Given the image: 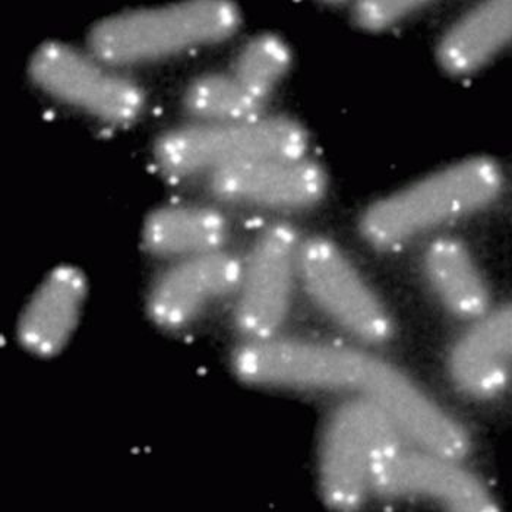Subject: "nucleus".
Listing matches in <instances>:
<instances>
[{
	"mask_svg": "<svg viewBox=\"0 0 512 512\" xmlns=\"http://www.w3.org/2000/svg\"><path fill=\"white\" fill-rule=\"evenodd\" d=\"M512 362V305L483 315L455 344L450 366L455 384L473 397L504 390Z\"/></svg>",
	"mask_w": 512,
	"mask_h": 512,
	"instance_id": "nucleus-12",
	"label": "nucleus"
},
{
	"mask_svg": "<svg viewBox=\"0 0 512 512\" xmlns=\"http://www.w3.org/2000/svg\"><path fill=\"white\" fill-rule=\"evenodd\" d=\"M87 297V278L71 265L44 278L18 322V340L31 355L52 357L65 349Z\"/></svg>",
	"mask_w": 512,
	"mask_h": 512,
	"instance_id": "nucleus-11",
	"label": "nucleus"
},
{
	"mask_svg": "<svg viewBox=\"0 0 512 512\" xmlns=\"http://www.w3.org/2000/svg\"><path fill=\"white\" fill-rule=\"evenodd\" d=\"M423 8L422 2L410 0H372L357 3L355 20L366 30L379 31L403 21Z\"/></svg>",
	"mask_w": 512,
	"mask_h": 512,
	"instance_id": "nucleus-18",
	"label": "nucleus"
},
{
	"mask_svg": "<svg viewBox=\"0 0 512 512\" xmlns=\"http://www.w3.org/2000/svg\"><path fill=\"white\" fill-rule=\"evenodd\" d=\"M235 3L197 0L137 9L94 25L91 53L113 66L151 62L232 37L240 25Z\"/></svg>",
	"mask_w": 512,
	"mask_h": 512,
	"instance_id": "nucleus-1",
	"label": "nucleus"
},
{
	"mask_svg": "<svg viewBox=\"0 0 512 512\" xmlns=\"http://www.w3.org/2000/svg\"><path fill=\"white\" fill-rule=\"evenodd\" d=\"M502 183L501 169L493 161H463L376 202L362 218V235L375 248H393L488 207Z\"/></svg>",
	"mask_w": 512,
	"mask_h": 512,
	"instance_id": "nucleus-2",
	"label": "nucleus"
},
{
	"mask_svg": "<svg viewBox=\"0 0 512 512\" xmlns=\"http://www.w3.org/2000/svg\"><path fill=\"white\" fill-rule=\"evenodd\" d=\"M230 235L226 216L205 205H167L147 217L142 245L160 258H191L221 251Z\"/></svg>",
	"mask_w": 512,
	"mask_h": 512,
	"instance_id": "nucleus-13",
	"label": "nucleus"
},
{
	"mask_svg": "<svg viewBox=\"0 0 512 512\" xmlns=\"http://www.w3.org/2000/svg\"><path fill=\"white\" fill-rule=\"evenodd\" d=\"M186 112L199 122H240L259 118L265 104L230 74H207L192 81L183 97Z\"/></svg>",
	"mask_w": 512,
	"mask_h": 512,
	"instance_id": "nucleus-16",
	"label": "nucleus"
},
{
	"mask_svg": "<svg viewBox=\"0 0 512 512\" xmlns=\"http://www.w3.org/2000/svg\"><path fill=\"white\" fill-rule=\"evenodd\" d=\"M242 270V262L224 249L178 259L151 286L148 315L166 330L186 327L218 300L237 292Z\"/></svg>",
	"mask_w": 512,
	"mask_h": 512,
	"instance_id": "nucleus-9",
	"label": "nucleus"
},
{
	"mask_svg": "<svg viewBox=\"0 0 512 512\" xmlns=\"http://www.w3.org/2000/svg\"><path fill=\"white\" fill-rule=\"evenodd\" d=\"M308 145V134L295 120L259 116L172 129L157 139L154 160L169 178L186 179L255 161L305 157Z\"/></svg>",
	"mask_w": 512,
	"mask_h": 512,
	"instance_id": "nucleus-3",
	"label": "nucleus"
},
{
	"mask_svg": "<svg viewBox=\"0 0 512 512\" xmlns=\"http://www.w3.org/2000/svg\"><path fill=\"white\" fill-rule=\"evenodd\" d=\"M30 75L49 96L104 122L128 125L145 107V94L137 82L96 56L59 41H47L34 52Z\"/></svg>",
	"mask_w": 512,
	"mask_h": 512,
	"instance_id": "nucleus-5",
	"label": "nucleus"
},
{
	"mask_svg": "<svg viewBox=\"0 0 512 512\" xmlns=\"http://www.w3.org/2000/svg\"><path fill=\"white\" fill-rule=\"evenodd\" d=\"M404 438L375 404L355 397L334 410L319 451V482L328 507L357 510L372 491L376 461Z\"/></svg>",
	"mask_w": 512,
	"mask_h": 512,
	"instance_id": "nucleus-4",
	"label": "nucleus"
},
{
	"mask_svg": "<svg viewBox=\"0 0 512 512\" xmlns=\"http://www.w3.org/2000/svg\"><path fill=\"white\" fill-rule=\"evenodd\" d=\"M511 41L512 0L485 3L455 22L439 44L438 59L451 74H469Z\"/></svg>",
	"mask_w": 512,
	"mask_h": 512,
	"instance_id": "nucleus-14",
	"label": "nucleus"
},
{
	"mask_svg": "<svg viewBox=\"0 0 512 512\" xmlns=\"http://www.w3.org/2000/svg\"><path fill=\"white\" fill-rule=\"evenodd\" d=\"M208 186L230 204L303 210L324 198L327 175L305 157L276 158L217 170L211 173Z\"/></svg>",
	"mask_w": 512,
	"mask_h": 512,
	"instance_id": "nucleus-10",
	"label": "nucleus"
},
{
	"mask_svg": "<svg viewBox=\"0 0 512 512\" xmlns=\"http://www.w3.org/2000/svg\"><path fill=\"white\" fill-rule=\"evenodd\" d=\"M423 265L435 295L451 314L469 321L486 315L488 289L463 243L451 237L436 239L426 249Z\"/></svg>",
	"mask_w": 512,
	"mask_h": 512,
	"instance_id": "nucleus-15",
	"label": "nucleus"
},
{
	"mask_svg": "<svg viewBox=\"0 0 512 512\" xmlns=\"http://www.w3.org/2000/svg\"><path fill=\"white\" fill-rule=\"evenodd\" d=\"M299 277L315 305L344 331L368 344L390 340L394 325L387 309L331 240H303Z\"/></svg>",
	"mask_w": 512,
	"mask_h": 512,
	"instance_id": "nucleus-6",
	"label": "nucleus"
},
{
	"mask_svg": "<svg viewBox=\"0 0 512 512\" xmlns=\"http://www.w3.org/2000/svg\"><path fill=\"white\" fill-rule=\"evenodd\" d=\"M290 62L289 46L280 37L262 34L248 41L237 53L229 74L249 94L265 104L289 71Z\"/></svg>",
	"mask_w": 512,
	"mask_h": 512,
	"instance_id": "nucleus-17",
	"label": "nucleus"
},
{
	"mask_svg": "<svg viewBox=\"0 0 512 512\" xmlns=\"http://www.w3.org/2000/svg\"><path fill=\"white\" fill-rule=\"evenodd\" d=\"M302 240L295 227L276 223L256 237L237 289L235 325L248 340L274 337L292 303Z\"/></svg>",
	"mask_w": 512,
	"mask_h": 512,
	"instance_id": "nucleus-7",
	"label": "nucleus"
},
{
	"mask_svg": "<svg viewBox=\"0 0 512 512\" xmlns=\"http://www.w3.org/2000/svg\"><path fill=\"white\" fill-rule=\"evenodd\" d=\"M406 442L401 439L378 458L372 491L385 498L434 499L451 511L498 510L488 489L457 460L417 445L407 447Z\"/></svg>",
	"mask_w": 512,
	"mask_h": 512,
	"instance_id": "nucleus-8",
	"label": "nucleus"
}]
</instances>
